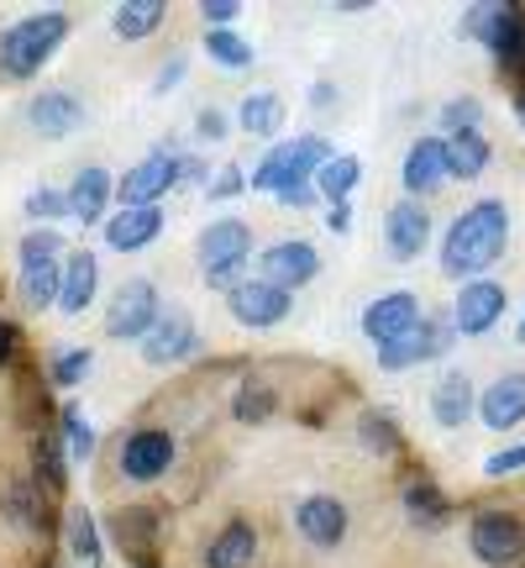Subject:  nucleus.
<instances>
[{
    "label": "nucleus",
    "instance_id": "obj_31",
    "mask_svg": "<svg viewBox=\"0 0 525 568\" xmlns=\"http://www.w3.org/2000/svg\"><path fill=\"white\" fill-rule=\"evenodd\" d=\"M515 17H521L515 6H473V11L463 17V32H467V38H478V42H488V48H494V42L505 38V27H509Z\"/></svg>",
    "mask_w": 525,
    "mask_h": 568
},
{
    "label": "nucleus",
    "instance_id": "obj_43",
    "mask_svg": "<svg viewBox=\"0 0 525 568\" xmlns=\"http://www.w3.org/2000/svg\"><path fill=\"white\" fill-rule=\"evenodd\" d=\"M195 132H200V138H210V142H222L226 138V116L210 105V111H200V116H195Z\"/></svg>",
    "mask_w": 525,
    "mask_h": 568
},
{
    "label": "nucleus",
    "instance_id": "obj_41",
    "mask_svg": "<svg viewBox=\"0 0 525 568\" xmlns=\"http://www.w3.org/2000/svg\"><path fill=\"white\" fill-rule=\"evenodd\" d=\"M200 17H205V27H210V32H222V27H231V21L243 17V6H237V0H205Z\"/></svg>",
    "mask_w": 525,
    "mask_h": 568
},
{
    "label": "nucleus",
    "instance_id": "obj_49",
    "mask_svg": "<svg viewBox=\"0 0 525 568\" xmlns=\"http://www.w3.org/2000/svg\"><path fill=\"white\" fill-rule=\"evenodd\" d=\"M521 132H525V101H521Z\"/></svg>",
    "mask_w": 525,
    "mask_h": 568
},
{
    "label": "nucleus",
    "instance_id": "obj_16",
    "mask_svg": "<svg viewBox=\"0 0 525 568\" xmlns=\"http://www.w3.org/2000/svg\"><path fill=\"white\" fill-rule=\"evenodd\" d=\"M321 274V258H316V247L310 243H274L262 247V280L279 284V290H300V284H310Z\"/></svg>",
    "mask_w": 525,
    "mask_h": 568
},
{
    "label": "nucleus",
    "instance_id": "obj_48",
    "mask_svg": "<svg viewBox=\"0 0 525 568\" xmlns=\"http://www.w3.org/2000/svg\"><path fill=\"white\" fill-rule=\"evenodd\" d=\"M289 211H305V205H316V190H295V195H284Z\"/></svg>",
    "mask_w": 525,
    "mask_h": 568
},
{
    "label": "nucleus",
    "instance_id": "obj_11",
    "mask_svg": "<svg viewBox=\"0 0 525 568\" xmlns=\"http://www.w3.org/2000/svg\"><path fill=\"white\" fill-rule=\"evenodd\" d=\"M452 337H457V326L442 322V316H425L415 332H404L400 343L379 347V364L384 368H415L425 364V358H442L446 347H452Z\"/></svg>",
    "mask_w": 525,
    "mask_h": 568
},
{
    "label": "nucleus",
    "instance_id": "obj_39",
    "mask_svg": "<svg viewBox=\"0 0 525 568\" xmlns=\"http://www.w3.org/2000/svg\"><path fill=\"white\" fill-rule=\"evenodd\" d=\"M237 416H243V422H268V416H274V389L243 385L237 389Z\"/></svg>",
    "mask_w": 525,
    "mask_h": 568
},
{
    "label": "nucleus",
    "instance_id": "obj_50",
    "mask_svg": "<svg viewBox=\"0 0 525 568\" xmlns=\"http://www.w3.org/2000/svg\"><path fill=\"white\" fill-rule=\"evenodd\" d=\"M515 337H521V343H525V322H521V332H515Z\"/></svg>",
    "mask_w": 525,
    "mask_h": 568
},
{
    "label": "nucleus",
    "instance_id": "obj_10",
    "mask_svg": "<svg viewBox=\"0 0 525 568\" xmlns=\"http://www.w3.org/2000/svg\"><path fill=\"white\" fill-rule=\"evenodd\" d=\"M122 474L132 479V485H153V479H163L168 474V464H174V437L168 432H158V426H142V432H132L122 443Z\"/></svg>",
    "mask_w": 525,
    "mask_h": 568
},
{
    "label": "nucleus",
    "instance_id": "obj_37",
    "mask_svg": "<svg viewBox=\"0 0 525 568\" xmlns=\"http://www.w3.org/2000/svg\"><path fill=\"white\" fill-rule=\"evenodd\" d=\"M358 437H363L368 447H379V453H394V447H400V432H394V422H389L384 410H368L363 422H358Z\"/></svg>",
    "mask_w": 525,
    "mask_h": 568
},
{
    "label": "nucleus",
    "instance_id": "obj_30",
    "mask_svg": "<svg viewBox=\"0 0 525 568\" xmlns=\"http://www.w3.org/2000/svg\"><path fill=\"white\" fill-rule=\"evenodd\" d=\"M363 180V163L352 159V153H337L331 163H321V174H316V190H321L326 201L337 205V201H347L352 195V184Z\"/></svg>",
    "mask_w": 525,
    "mask_h": 568
},
{
    "label": "nucleus",
    "instance_id": "obj_19",
    "mask_svg": "<svg viewBox=\"0 0 525 568\" xmlns=\"http://www.w3.org/2000/svg\"><path fill=\"white\" fill-rule=\"evenodd\" d=\"M478 422L488 432H509L525 422V374H500L494 385L478 395Z\"/></svg>",
    "mask_w": 525,
    "mask_h": 568
},
{
    "label": "nucleus",
    "instance_id": "obj_14",
    "mask_svg": "<svg viewBox=\"0 0 525 568\" xmlns=\"http://www.w3.org/2000/svg\"><path fill=\"white\" fill-rule=\"evenodd\" d=\"M295 527L310 548H337L347 537V506L337 495H305L295 506Z\"/></svg>",
    "mask_w": 525,
    "mask_h": 568
},
{
    "label": "nucleus",
    "instance_id": "obj_47",
    "mask_svg": "<svg viewBox=\"0 0 525 568\" xmlns=\"http://www.w3.org/2000/svg\"><path fill=\"white\" fill-rule=\"evenodd\" d=\"M11 347H17V326H11L6 316H0V364L11 358Z\"/></svg>",
    "mask_w": 525,
    "mask_h": 568
},
{
    "label": "nucleus",
    "instance_id": "obj_45",
    "mask_svg": "<svg viewBox=\"0 0 525 568\" xmlns=\"http://www.w3.org/2000/svg\"><path fill=\"white\" fill-rule=\"evenodd\" d=\"M243 174H237V169H222V174H216V184H210V201H226V195H237V190H243Z\"/></svg>",
    "mask_w": 525,
    "mask_h": 568
},
{
    "label": "nucleus",
    "instance_id": "obj_18",
    "mask_svg": "<svg viewBox=\"0 0 525 568\" xmlns=\"http://www.w3.org/2000/svg\"><path fill=\"white\" fill-rule=\"evenodd\" d=\"M179 180H184V159H163V153H153V159H142L137 169H126L122 201L126 205H153L158 195H168Z\"/></svg>",
    "mask_w": 525,
    "mask_h": 568
},
{
    "label": "nucleus",
    "instance_id": "obj_36",
    "mask_svg": "<svg viewBox=\"0 0 525 568\" xmlns=\"http://www.w3.org/2000/svg\"><path fill=\"white\" fill-rule=\"evenodd\" d=\"M478 116H484V105L473 101V95H463V101H446V105H442V126L452 132V138H463V132H478Z\"/></svg>",
    "mask_w": 525,
    "mask_h": 568
},
{
    "label": "nucleus",
    "instance_id": "obj_29",
    "mask_svg": "<svg viewBox=\"0 0 525 568\" xmlns=\"http://www.w3.org/2000/svg\"><path fill=\"white\" fill-rule=\"evenodd\" d=\"M63 537H69V552H74V558H84L90 568L101 564V527H95V516H90L84 506H69V516H63Z\"/></svg>",
    "mask_w": 525,
    "mask_h": 568
},
{
    "label": "nucleus",
    "instance_id": "obj_2",
    "mask_svg": "<svg viewBox=\"0 0 525 568\" xmlns=\"http://www.w3.org/2000/svg\"><path fill=\"white\" fill-rule=\"evenodd\" d=\"M63 38H69V17H63V11H42V17L17 21L11 32H0V74L32 80L42 63L59 53Z\"/></svg>",
    "mask_w": 525,
    "mask_h": 568
},
{
    "label": "nucleus",
    "instance_id": "obj_13",
    "mask_svg": "<svg viewBox=\"0 0 525 568\" xmlns=\"http://www.w3.org/2000/svg\"><path fill=\"white\" fill-rule=\"evenodd\" d=\"M200 347V332H195V322L189 316H179V311H168L147 337H142V358L153 368H174V364H184L189 353Z\"/></svg>",
    "mask_w": 525,
    "mask_h": 568
},
{
    "label": "nucleus",
    "instance_id": "obj_20",
    "mask_svg": "<svg viewBox=\"0 0 525 568\" xmlns=\"http://www.w3.org/2000/svg\"><path fill=\"white\" fill-rule=\"evenodd\" d=\"M400 180H404V190H410V195H431V190H442V184L452 180V174H446V142L442 138L410 142Z\"/></svg>",
    "mask_w": 525,
    "mask_h": 568
},
{
    "label": "nucleus",
    "instance_id": "obj_12",
    "mask_svg": "<svg viewBox=\"0 0 525 568\" xmlns=\"http://www.w3.org/2000/svg\"><path fill=\"white\" fill-rule=\"evenodd\" d=\"M500 316H505V284L494 280H467L457 290V301H452V326L463 337H484Z\"/></svg>",
    "mask_w": 525,
    "mask_h": 568
},
{
    "label": "nucleus",
    "instance_id": "obj_23",
    "mask_svg": "<svg viewBox=\"0 0 525 568\" xmlns=\"http://www.w3.org/2000/svg\"><path fill=\"white\" fill-rule=\"evenodd\" d=\"M258 558V531L247 527V521H231L210 537V548H205V568H253Z\"/></svg>",
    "mask_w": 525,
    "mask_h": 568
},
{
    "label": "nucleus",
    "instance_id": "obj_22",
    "mask_svg": "<svg viewBox=\"0 0 525 568\" xmlns=\"http://www.w3.org/2000/svg\"><path fill=\"white\" fill-rule=\"evenodd\" d=\"M95 284H101V264H95V253L74 247V253H69V264H63V295H59V311L80 316L84 305L95 301Z\"/></svg>",
    "mask_w": 525,
    "mask_h": 568
},
{
    "label": "nucleus",
    "instance_id": "obj_1",
    "mask_svg": "<svg viewBox=\"0 0 525 568\" xmlns=\"http://www.w3.org/2000/svg\"><path fill=\"white\" fill-rule=\"evenodd\" d=\"M509 247V211L505 201H478L467 205L457 222L446 226V243H442V268L446 274H484L500 253Z\"/></svg>",
    "mask_w": 525,
    "mask_h": 568
},
{
    "label": "nucleus",
    "instance_id": "obj_24",
    "mask_svg": "<svg viewBox=\"0 0 525 568\" xmlns=\"http://www.w3.org/2000/svg\"><path fill=\"white\" fill-rule=\"evenodd\" d=\"M473 406H478V395H473V379H467V374H442L436 389H431V416H436V426H463L467 416H473Z\"/></svg>",
    "mask_w": 525,
    "mask_h": 568
},
{
    "label": "nucleus",
    "instance_id": "obj_5",
    "mask_svg": "<svg viewBox=\"0 0 525 568\" xmlns=\"http://www.w3.org/2000/svg\"><path fill=\"white\" fill-rule=\"evenodd\" d=\"M247 253H253V232H247V222H237V216H226V222H210L200 232V274L216 290H237L243 284V264H247Z\"/></svg>",
    "mask_w": 525,
    "mask_h": 568
},
{
    "label": "nucleus",
    "instance_id": "obj_44",
    "mask_svg": "<svg viewBox=\"0 0 525 568\" xmlns=\"http://www.w3.org/2000/svg\"><path fill=\"white\" fill-rule=\"evenodd\" d=\"M184 69H189L184 59H168V63L158 69V80H153V90H158V95H168V90H174V84L184 80Z\"/></svg>",
    "mask_w": 525,
    "mask_h": 568
},
{
    "label": "nucleus",
    "instance_id": "obj_42",
    "mask_svg": "<svg viewBox=\"0 0 525 568\" xmlns=\"http://www.w3.org/2000/svg\"><path fill=\"white\" fill-rule=\"evenodd\" d=\"M38 479L48 489H63V464H59V447H53V443L38 447Z\"/></svg>",
    "mask_w": 525,
    "mask_h": 568
},
{
    "label": "nucleus",
    "instance_id": "obj_26",
    "mask_svg": "<svg viewBox=\"0 0 525 568\" xmlns=\"http://www.w3.org/2000/svg\"><path fill=\"white\" fill-rule=\"evenodd\" d=\"M494 159V148L484 142V132H463V138L446 142V174L452 180H478Z\"/></svg>",
    "mask_w": 525,
    "mask_h": 568
},
{
    "label": "nucleus",
    "instance_id": "obj_27",
    "mask_svg": "<svg viewBox=\"0 0 525 568\" xmlns=\"http://www.w3.org/2000/svg\"><path fill=\"white\" fill-rule=\"evenodd\" d=\"M163 21V0H126V6H116L111 11V27H116V38L122 42H142L153 38Z\"/></svg>",
    "mask_w": 525,
    "mask_h": 568
},
{
    "label": "nucleus",
    "instance_id": "obj_4",
    "mask_svg": "<svg viewBox=\"0 0 525 568\" xmlns=\"http://www.w3.org/2000/svg\"><path fill=\"white\" fill-rule=\"evenodd\" d=\"M63 237L59 232H27L21 237V301L42 311V305H59L63 295Z\"/></svg>",
    "mask_w": 525,
    "mask_h": 568
},
{
    "label": "nucleus",
    "instance_id": "obj_32",
    "mask_svg": "<svg viewBox=\"0 0 525 568\" xmlns=\"http://www.w3.org/2000/svg\"><path fill=\"white\" fill-rule=\"evenodd\" d=\"M404 510H410V521H421L425 531H431V527H442V521H446V500H442V489H436V485H425V479H421V485H410V489H404Z\"/></svg>",
    "mask_w": 525,
    "mask_h": 568
},
{
    "label": "nucleus",
    "instance_id": "obj_34",
    "mask_svg": "<svg viewBox=\"0 0 525 568\" xmlns=\"http://www.w3.org/2000/svg\"><path fill=\"white\" fill-rule=\"evenodd\" d=\"M59 416H63V447H69V458H90L95 453V426L84 422V410L63 406Z\"/></svg>",
    "mask_w": 525,
    "mask_h": 568
},
{
    "label": "nucleus",
    "instance_id": "obj_7",
    "mask_svg": "<svg viewBox=\"0 0 525 568\" xmlns=\"http://www.w3.org/2000/svg\"><path fill=\"white\" fill-rule=\"evenodd\" d=\"M158 322H163V305L153 280H126L111 295V305H105V332L111 337H147Z\"/></svg>",
    "mask_w": 525,
    "mask_h": 568
},
{
    "label": "nucleus",
    "instance_id": "obj_35",
    "mask_svg": "<svg viewBox=\"0 0 525 568\" xmlns=\"http://www.w3.org/2000/svg\"><path fill=\"white\" fill-rule=\"evenodd\" d=\"M90 364H95V358H90V347H69V353H59V358H53V368H48V374H53V385H59V389H69V385H80L84 374H90Z\"/></svg>",
    "mask_w": 525,
    "mask_h": 568
},
{
    "label": "nucleus",
    "instance_id": "obj_8",
    "mask_svg": "<svg viewBox=\"0 0 525 568\" xmlns=\"http://www.w3.org/2000/svg\"><path fill=\"white\" fill-rule=\"evenodd\" d=\"M289 305H295V295L279 290V284H268V280H243L231 295H226V311H231L243 326H253V332L279 326L284 316H289Z\"/></svg>",
    "mask_w": 525,
    "mask_h": 568
},
{
    "label": "nucleus",
    "instance_id": "obj_21",
    "mask_svg": "<svg viewBox=\"0 0 525 568\" xmlns=\"http://www.w3.org/2000/svg\"><path fill=\"white\" fill-rule=\"evenodd\" d=\"M158 232H163L158 205H122V211L105 222V247H116V253H142Z\"/></svg>",
    "mask_w": 525,
    "mask_h": 568
},
{
    "label": "nucleus",
    "instance_id": "obj_3",
    "mask_svg": "<svg viewBox=\"0 0 525 568\" xmlns=\"http://www.w3.org/2000/svg\"><path fill=\"white\" fill-rule=\"evenodd\" d=\"M337 153L326 148V138H300V142H279L268 159L253 169V190H274V195H295V190H310V180L321 174V163H331Z\"/></svg>",
    "mask_w": 525,
    "mask_h": 568
},
{
    "label": "nucleus",
    "instance_id": "obj_6",
    "mask_svg": "<svg viewBox=\"0 0 525 568\" xmlns=\"http://www.w3.org/2000/svg\"><path fill=\"white\" fill-rule=\"evenodd\" d=\"M467 542H473V558L488 568H515L525 558V527L505 510H484L473 516L467 527Z\"/></svg>",
    "mask_w": 525,
    "mask_h": 568
},
{
    "label": "nucleus",
    "instance_id": "obj_25",
    "mask_svg": "<svg viewBox=\"0 0 525 568\" xmlns=\"http://www.w3.org/2000/svg\"><path fill=\"white\" fill-rule=\"evenodd\" d=\"M105 201H111V174L105 169H84L80 180L69 184V211H74V222H101V211H105Z\"/></svg>",
    "mask_w": 525,
    "mask_h": 568
},
{
    "label": "nucleus",
    "instance_id": "obj_33",
    "mask_svg": "<svg viewBox=\"0 0 525 568\" xmlns=\"http://www.w3.org/2000/svg\"><path fill=\"white\" fill-rule=\"evenodd\" d=\"M205 53L222 63V69H247V63H253V42H247L243 32L222 27V32H205Z\"/></svg>",
    "mask_w": 525,
    "mask_h": 568
},
{
    "label": "nucleus",
    "instance_id": "obj_38",
    "mask_svg": "<svg viewBox=\"0 0 525 568\" xmlns=\"http://www.w3.org/2000/svg\"><path fill=\"white\" fill-rule=\"evenodd\" d=\"M21 211H27L32 222H59V216H74V211H69V195H59V190H32Z\"/></svg>",
    "mask_w": 525,
    "mask_h": 568
},
{
    "label": "nucleus",
    "instance_id": "obj_9",
    "mask_svg": "<svg viewBox=\"0 0 525 568\" xmlns=\"http://www.w3.org/2000/svg\"><path fill=\"white\" fill-rule=\"evenodd\" d=\"M425 316H421V301L410 295V290H394V295H379V301L363 311V337L373 347H389L400 343L404 332H415Z\"/></svg>",
    "mask_w": 525,
    "mask_h": 568
},
{
    "label": "nucleus",
    "instance_id": "obj_17",
    "mask_svg": "<svg viewBox=\"0 0 525 568\" xmlns=\"http://www.w3.org/2000/svg\"><path fill=\"white\" fill-rule=\"evenodd\" d=\"M27 122H32V132L48 142L74 138L84 122V105H80V95H69V90H42L38 101L27 105Z\"/></svg>",
    "mask_w": 525,
    "mask_h": 568
},
{
    "label": "nucleus",
    "instance_id": "obj_46",
    "mask_svg": "<svg viewBox=\"0 0 525 568\" xmlns=\"http://www.w3.org/2000/svg\"><path fill=\"white\" fill-rule=\"evenodd\" d=\"M326 226H331V232H347V226H352V211H347V201H337L331 211H326Z\"/></svg>",
    "mask_w": 525,
    "mask_h": 568
},
{
    "label": "nucleus",
    "instance_id": "obj_40",
    "mask_svg": "<svg viewBox=\"0 0 525 568\" xmlns=\"http://www.w3.org/2000/svg\"><path fill=\"white\" fill-rule=\"evenodd\" d=\"M484 474H488V479H505V474H525V443L500 447L494 458H484Z\"/></svg>",
    "mask_w": 525,
    "mask_h": 568
},
{
    "label": "nucleus",
    "instance_id": "obj_15",
    "mask_svg": "<svg viewBox=\"0 0 525 568\" xmlns=\"http://www.w3.org/2000/svg\"><path fill=\"white\" fill-rule=\"evenodd\" d=\"M425 237H431V216H425V205H415V201L389 205V216H384V247H389V258H394V264L421 258Z\"/></svg>",
    "mask_w": 525,
    "mask_h": 568
},
{
    "label": "nucleus",
    "instance_id": "obj_28",
    "mask_svg": "<svg viewBox=\"0 0 525 568\" xmlns=\"http://www.w3.org/2000/svg\"><path fill=\"white\" fill-rule=\"evenodd\" d=\"M237 126H243L247 138H274L284 126V101L274 90H258V95H247L243 111H237Z\"/></svg>",
    "mask_w": 525,
    "mask_h": 568
}]
</instances>
